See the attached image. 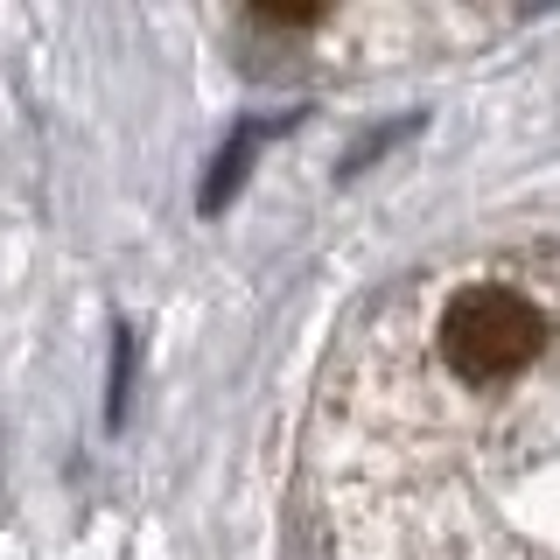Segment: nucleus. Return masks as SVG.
<instances>
[{
    "mask_svg": "<svg viewBox=\"0 0 560 560\" xmlns=\"http://www.w3.org/2000/svg\"><path fill=\"white\" fill-rule=\"evenodd\" d=\"M428 337L455 393L490 399L539 372V358L553 350V315L518 280H463V288L442 294Z\"/></svg>",
    "mask_w": 560,
    "mask_h": 560,
    "instance_id": "obj_1",
    "label": "nucleus"
},
{
    "mask_svg": "<svg viewBox=\"0 0 560 560\" xmlns=\"http://www.w3.org/2000/svg\"><path fill=\"white\" fill-rule=\"evenodd\" d=\"M302 113H259V119H238L232 133H224V148L210 154V168H203V189H197V210L203 218H218L224 203L238 197V183H245V168H253V154L267 148L273 133H288Z\"/></svg>",
    "mask_w": 560,
    "mask_h": 560,
    "instance_id": "obj_2",
    "label": "nucleus"
},
{
    "mask_svg": "<svg viewBox=\"0 0 560 560\" xmlns=\"http://www.w3.org/2000/svg\"><path fill=\"white\" fill-rule=\"evenodd\" d=\"M133 372H140V329L113 323V372H105V428H127L133 407Z\"/></svg>",
    "mask_w": 560,
    "mask_h": 560,
    "instance_id": "obj_3",
    "label": "nucleus"
},
{
    "mask_svg": "<svg viewBox=\"0 0 560 560\" xmlns=\"http://www.w3.org/2000/svg\"><path fill=\"white\" fill-rule=\"evenodd\" d=\"M420 127H428V113H407V119H399V127H372V133H364L358 148H350L343 162H337V175H358V168H372L378 154H393L399 140H407V133H420Z\"/></svg>",
    "mask_w": 560,
    "mask_h": 560,
    "instance_id": "obj_4",
    "label": "nucleus"
}]
</instances>
